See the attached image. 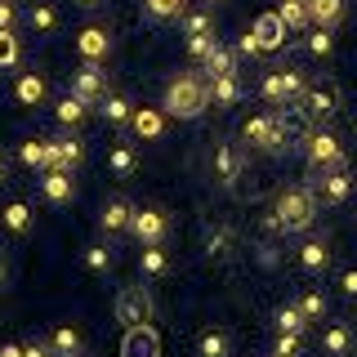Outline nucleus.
<instances>
[{"instance_id":"nucleus-1","label":"nucleus","mask_w":357,"mask_h":357,"mask_svg":"<svg viewBox=\"0 0 357 357\" xmlns=\"http://www.w3.org/2000/svg\"><path fill=\"white\" fill-rule=\"evenodd\" d=\"M210 107V76L206 72H183L165 85V98H161V112H170L178 121H197L201 112Z\"/></svg>"},{"instance_id":"nucleus-2","label":"nucleus","mask_w":357,"mask_h":357,"mask_svg":"<svg viewBox=\"0 0 357 357\" xmlns=\"http://www.w3.org/2000/svg\"><path fill=\"white\" fill-rule=\"evenodd\" d=\"M317 219V192L312 188H282L273 206V228L277 232H308Z\"/></svg>"},{"instance_id":"nucleus-3","label":"nucleus","mask_w":357,"mask_h":357,"mask_svg":"<svg viewBox=\"0 0 357 357\" xmlns=\"http://www.w3.org/2000/svg\"><path fill=\"white\" fill-rule=\"evenodd\" d=\"M304 72L299 67H273V72L264 76V85H259V94H264V103H273V107H290V103H299V94H304Z\"/></svg>"},{"instance_id":"nucleus-4","label":"nucleus","mask_w":357,"mask_h":357,"mask_svg":"<svg viewBox=\"0 0 357 357\" xmlns=\"http://www.w3.org/2000/svg\"><path fill=\"white\" fill-rule=\"evenodd\" d=\"M299 112H304V121H312V126L331 121L340 112V85L335 81H308L304 94H299Z\"/></svg>"},{"instance_id":"nucleus-5","label":"nucleus","mask_w":357,"mask_h":357,"mask_svg":"<svg viewBox=\"0 0 357 357\" xmlns=\"http://www.w3.org/2000/svg\"><path fill=\"white\" fill-rule=\"evenodd\" d=\"M304 152H308V165L312 170H340L344 165V148L331 130H308L304 134Z\"/></svg>"},{"instance_id":"nucleus-6","label":"nucleus","mask_w":357,"mask_h":357,"mask_svg":"<svg viewBox=\"0 0 357 357\" xmlns=\"http://www.w3.org/2000/svg\"><path fill=\"white\" fill-rule=\"evenodd\" d=\"M156 308H152V295L143 286H126L116 295V321H126V326H152Z\"/></svg>"},{"instance_id":"nucleus-7","label":"nucleus","mask_w":357,"mask_h":357,"mask_svg":"<svg viewBox=\"0 0 357 357\" xmlns=\"http://www.w3.org/2000/svg\"><path fill=\"white\" fill-rule=\"evenodd\" d=\"M72 94L85 98L89 107L103 103V98H107V72H103V63H89L85 59L81 67H76V72H72Z\"/></svg>"},{"instance_id":"nucleus-8","label":"nucleus","mask_w":357,"mask_h":357,"mask_svg":"<svg viewBox=\"0 0 357 357\" xmlns=\"http://www.w3.org/2000/svg\"><path fill=\"white\" fill-rule=\"evenodd\" d=\"M241 174H245V152H241V143H232V139L215 143V178H219L223 188H237Z\"/></svg>"},{"instance_id":"nucleus-9","label":"nucleus","mask_w":357,"mask_h":357,"mask_svg":"<svg viewBox=\"0 0 357 357\" xmlns=\"http://www.w3.org/2000/svg\"><path fill=\"white\" fill-rule=\"evenodd\" d=\"M130 232H134V237H139L143 245H161V241H165V232H170V219H165V210H156V206L134 210Z\"/></svg>"},{"instance_id":"nucleus-10","label":"nucleus","mask_w":357,"mask_h":357,"mask_svg":"<svg viewBox=\"0 0 357 357\" xmlns=\"http://www.w3.org/2000/svg\"><path fill=\"white\" fill-rule=\"evenodd\" d=\"M121 357H161V335H156L152 326H126Z\"/></svg>"},{"instance_id":"nucleus-11","label":"nucleus","mask_w":357,"mask_h":357,"mask_svg":"<svg viewBox=\"0 0 357 357\" xmlns=\"http://www.w3.org/2000/svg\"><path fill=\"white\" fill-rule=\"evenodd\" d=\"M250 31H255V40H259V54H273V50H282V45H286V36H290V31H286V22L277 18V9H273V14H259Z\"/></svg>"},{"instance_id":"nucleus-12","label":"nucleus","mask_w":357,"mask_h":357,"mask_svg":"<svg viewBox=\"0 0 357 357\" xmlns=\"http://www.w3.org/2000/svg\"><path fill=\"white\" fill-rule=\"evenodd\" d=\"M40 192H45V201H54V206H67L72 201V170H63V165H50L45 170V178H40Z\"/></svg>"},{"instance_id":"nucleus-13","label":"nucleus","mask_w":357,"mask_h":357,"mask_svg":"<svg viewBox=\"0 0 357 357\" xmlns=\"http://www.w3.org/2000/svg\"><path fill=\"white\" fill-rule=\"evenodd\" d=\"M85 156V143L76 139V134H59V139H50V165H63V170H76Z\"/></svg>"},{"instance_id":"nucleus-14","label":"nucleus","mask_w":357,"mask_h":357,"mask_svg":"<svg viewBox=\"0 0 357 357\" xmlns=\"http://www.w3.org/2000/svg\"><path fill=\"white\" fill-rule=\"evenodd\" d=\"M312 174H321L317 178V183H321V201H331V206H344V201H349L353 178L344 174V165H340V170H312Z\"/></svg>"},{"instance_id":"nucleus-15","label":"nucleus","mask_w":357,"mask_h":357,"mask_svg":"<svg viewBox=\"0 0 357 357\" xmlns=\"http://www.w3.org/2000/svg\"><path fill=\"white\" fill-rule=\"evenodd\" d=\"M76 50H81V59H89V63H103L107 50H112V31L107 27H85L81 36H76Z\"/></svg>"},{"instance_id":"nucleus-16","label":"nucleus","mask_w":357,"mask_h":357,"mask_svg":"<svg viewBox=\"0 0 357 357\" xmlns=\"http://www.w3.org/2000/svg\"><path fill=\"white\" fill-rule=\"evenodd\" d=\"M130 130L139 134V139H161L165 134V116H161V107H134V116H130Z\"/></svg>"},{"instance_id":"nucleus-17","label":"nucleus","mask_w":357,"mask_h":357,"mask_svg":"<svg viewBox=\"0 0 357 357\" xmlns=\"http://www.w3.org/2000/svg\"><path fill=\"white\" fill-rule=\"evenodd\" d=\"M98 223H103V232H121V228H130L134 223V206L126 197H112L107 206H103V215H98Z\"/></svg>"},{"instance_id":"nucleus-18","label":"nucleus","mask_w":357,"mask_h":357,"mask_svg":"<svg viewBox=\"0 0 357 357\" xmlns=\"http://www.w3.org/2000/svg\"><path fill=\"white\" fill-rule=\"evenodd\" d=\"M241 76H215V81H210V103L215 107H237L241 103Z\"/></svg>"},{"instance_id":"nucleus-19","label":"nucleus","mask_w":357,"mask_h":357,"mask_svg":"<svg viewBox=\"0 0 357 357\" xmlns=\"http://www.w3.org/2000/svg\"><path fill=\"white\" fill-rule=\"evenodd\" d=\"M27 27L36 31V36H54V31H59V9H54L50 0H36V5L27 9Z\"/></svg>"},{"instance_id":"nucleus-20","label":"nucleus","mask_w":357,"mask_h":357,"mask_svg":"<svg viewBox=\"0 0 357 357\" xmlns=\"http://www.w3.org/2000/svg\"><path fill=\"white\" fill-rule=\"evenodd\" d=\"M331 264V245H326V237H312V241H304L299 245V268H304V273H321V268Z\"/></svg>"},{"instance_id":"nucleus-21","label":"nucleus","mask_w":357,"mask_h":357,"mask_svg":"<svg viewBox=\"0 0 357 357\" xmlns=\"http://www.w3.org/2000/svg\"><path fill=\"white\" fill-rule=\"evenodd\" d=\"M321 349H326L331 357H349L353 353V331L344 326V321H335V326L321 331Z\"/></svg>"},{"instance_id":"nucleus-22","label":"nucleus","mask_w":357,"mask_h":357,"mask_svg":"<svg viewBox=\"0 0 357 357\" xmlns=\"http://www.w3.org/2000/svg\"><path fill=\"white\" fill-rule=\"evenodd\" d=\"M201 72H206L210 81H215V76H237V54L223 50V45H215V50H210V59L201 63Z\"/></svg>"},{"instance_id":"nucleus-23","label":"nucleus","mask_w":357,"mask_h":357,"mask_svg":"<svg viewBox=\"0 0 357 357\" xmlns=\"http://www.w3.org/2000/svg\"><path fill=\"white\" fill-rule=\"evenodd\" d=\"M277 18L286 22V31H304V27H312L308 0H282V5H277Z\"/></svg>"},{"instance_id":"nucleus-24","label":"nucleus","mask_w":357,"mask_h":357,"mask_svg":"<svg viewBox=\"0 0 357 357\" xmlns=\"http://www.w3.org/2000/svg\"><path fill=\"white\" fill-rule=\"evenodd\" d=\"M308 18L312 27H335L344 18V0H308Z\"/></svg>"},{"instance_id":"nucleus-25","label":"nucleus","mask_w":357,"mask_h":357,"mask_svg":"<svg viewBox=\"0 0 357 357\" xmlns=\"http://www.w3.org/2000/svg\"><path fill=\"white\" fill-rule=\"evenodd\" d=\"M107 165H112V174H116V178H130L134 170H139V152H134L130 143H116V148L107 152Z\"/></svg>"},{"instance_id":"nucleus-26","label":"nucleus","mask_w":357,"mask_h":357,"mask_svg":"<svg viewBox=\"0 0 357 357\" xmlns=\"http://www.w3.org/2000/svg\"><path fill=\"white\" fill-rule=\"evenodd\" d=\"M14 94H18V103H22V107H40V103H45V81H40L36 72H22Z\"/></svg>"},{"instance_id":"nucleus-27","label":"nucleus","mask_w":357,"mask_h":357,"mask_svg":"<svg viewBox=\"0 0 357 357\" xmlns=\"http://www.w3.org/2000/svg\"><path fill=\"white\" fill-rule=\"evenodd\" d=\"M197 353H201V357H232V340H228V331H201Z\"/></svg>"},{"instance_id":"nucleus-28","label":"nucleus","mask_w":357,"mask_h":357,"mask_svg":"<svg viewBox=\"0 0 357 357\" xmlns=\"http://www.w3.org/2000/svg\"><path fill=\"white\" fill-rule=\"evenodd\" d=\"M18 161L31 165V170H50V139H27L18 148Z\"/></svg>"},{"instance_id":"nucleus-29","label":"nucleus","mask_w":357,"mask_h":357,"mask_svg":"<svg viewBox=\"0 0 357 357\" xmlns=\"http://www.w3.org/2000/svg\"><path fill=\"white\" fill-rule=\"evenodd\" d=\"M139 273H143V277H165V273H170V259H165L161 245H143V255H139Z\"/></svg>"},{"instance_id":"nucleus-30","label":"nucleus","mask_w":357,"mask_h":357,"mask_svg":"<svg viewBox=\"0 0 357 357\" xmlns=\"http://www.w3.org/2000/svg\"><path fill=\"white\" fill-rule=\"evenodd\" d=\"M98 112L112 121V126H130V116H134V103L130 98H121V94H107L103 103H98Z\"/></svg>"},{"instance_id":"nucleus-31","label":"nucleus","mask_w":357,"mask_h":357,"mask_svg":"<svg viewBox=\"0 0 357 357\" xmlns=\"http://www.w3.org/2000/svg\"><path fill=\"white\" fill-rule=\"evenodd\" d=\"M183 31H188V36H206V31H215V9H210V5L188 9V14H183Z\"/></svg>"},{"instance_id":"nucleus-32","label":"nucleus","mask_w":357,"mask_h":357,"mask_svg":"<svg viewBox=\"0 0 357 357\" xmlns=\"http://www.w3.org/2000/svg\"><path fill=\"white\" fill-rule=\"evenodd\" d=\"M312 326V321L304 317V308H299V304H282V308H277V331H295V335H304Z\"/></svg>"},{"instance_id":"nucleus-33","label":"nucleus","mask_w":357,"mask_h":357,"mask_svg":"<svg viewBox=\"0 0 357 357\" xmlns=\"http://www.w3.org/2000/svg\"><path fill=\"white\" fill-rule=\"evenodd\" d=\"M50 344H54L59 357H81V331H76V326H59Z\"/></svg>"},{"instance_id":"nucleus-34","label":"nucleus","mask_w":357,"mask_h":357,"mask_svg":"<svg viewBox=\"0 0 357 357\" xmlns=\"http://www.w3.org/2000/svg\"><path fill=\"white\" fill-rule=\"evenodd\" d=\"M54 112H59L63 126H81L85 112H89V103H85V98H76V94H67V98H59V107H54Z\"/></svg>"},{"instance_id":"nucleus-35","label":"nucleus","mask_w":357,"mask_h":357,"mask_svg":"<svg viewBox=\"0 0 357 357\" xmlns=\"http://www.w3.org/2000/svg\"><path fill=\"white\" fill-rule=\"evenodd\" d=\"M0 219H5V228H9V232H27V228H31V210H27V201H9Z\"/></svg>"},{"instance_id":"nucleus-36","label":"nucleus","mask_w":357,"mask_h":357,"mask_svg":"<svg viewBox=\"0 0 357 357\" xmlns=\"http://www.w3.org/2000/svg\"><path fill=\"white\" fill-rule=\"evenodd\" d=\"M148 5V14L156 22H165V18H183L188 14V0H143Z\"/></svg>"},{"instance_id":"nucleus-37","label":"nucleus","mask_w":357,"mask_h":357,"mask_svg":"<svg viewBox=\"0 0 357 357\" xmlns=\"http://www.w3.org/2000/svg\"><path fill=\"white\" fill-rule=\"evenodd\" d=\"M331 50H335L331 27H312L308 31V54H312V59H331Z\"/></svg>"},{"instance_id":"nucleus-38","label":"nucleus","mask_w":357,"mask_h":357,"mask_svg":"<svg viewBox=\"0 0 357 357\" xmlns=\"http://www.w3.org/2000/svg\"><path fill=\"white\" fill-rule=\"evenodd\" d=\"M299 353H304V335H295V331H277L273 357H299Z\"/></svg>"},{"instance_id":"nucleus-39","label":"nucleus","mask_w":357,"mask_h":357,"mask_svg":"<svg viewBox=\"0 0 357 357\" xmlns=\"http://www.w3.org/2000/svg\"><path fill=\"white\" fill-rule=\"evenodd\" d=\"M299 308H304L308 321H321V317H326V295H317V290H304V295H299Z\"/></svg>"},{"instance_id":"nucleus-40","label":"nucleus","mask_w":357,"mask_h":357,"mask_svg":"<svg viewBox=\"0 0 357 357\" xmlns=\"http://www.w3.org/2000/svg\"><path fill=\"white\" fill-rule=\"evenodd\" d=\"M228 245H232V232L228 228L206 232V255H210V259H223V255H228Z\"/></svg>"},{"instance_id":"nucleus-41","label":"nucleus","mask_w":357,"mask_h":357,"mask_svg":"<svg viewBox=\"0 0 357 357\" xmlns=\"http://www.w3.org/2000/svg\"><path fill=\"white\" fill-rule=\"evenodd\" d=\"M85 268H89V273H107V268H112V255H107V245H85Z\"/></svg>"},{"instance_id":"nucleus-42","label":"nucleus","mask_w":357,"mask_h":357,"mask_svg":"<svg viewBox=\"0 0 357 357\" xmlns=\"http://www.w3.org/2000/svg\"><path fill=\"white\" fill-rule=\"evenodd\" d=\"M215 45H219V40H215V31H206V36H188V54H192L197 63H206Z\"/></svg>"},{"instance_id":"nucleus-43","label":"nucleus","mask_w":357,"mask_h":357,"mask_svg":"<svg viewBox=\"0 0 357 357\" xmlns=\"http://www.w3.org/2000/svg\"><path fill=\"white\" fill-rule=\"evenodd\" d=\"M14 63H18V36L0 31V67H14Z\"/></svg>"},{"instance_id":"nucleus-44","label":"nucleus","mask_w":357,"mask_h":357,"mask_svg":"<svg viewBox=\"0 0 357 357\" xmlns=\"http://www.w3.org/2000/svg\"><path fill=\"white\" fill-rule=\"evenodd\" d=\"M22 357H59L54 344H22Z\"/></svg>"},{"instance_id":"nucleus-45","label":"nucleus","mask_w":357,"mask_h":357,"mask_svg":"<svg viewBox=\"0 0 357 357\" xmlns=\"http://www.w3.org/2000/svg\"><path fill=\"white\" fill-rule=\"evenodd\" d=\"M14 0H0V31H9V27H14Z\"/></svg>"},{"instance_id":"nucleus-46","label":"nucleus","mask_w":357,"mask_h":357,"mask_svg":"<svg viewBox=\"0 0 357 357\" xmlns=\"http://www.w3.org/2000/svg\"><path fill=\"white\" fill-rule=\"evenodd\" d=\"M237 54H259V40H255V31H245L237 40Z\"/></svg>"},{"instance_id":"nucleus-47","label":"nucleus","mask_w":357,"mask_h":357,"mask_svg":"<svg viewBox=\"0 0 357 357\" xmlns=\"http://www.w3.org/2000/svg\"><path fill=\"white\" fill-rule=\"evenodd\" d=\"M340 290H344V295H357V268H349V273L340 277Z\"/></svg>"},{"instance_id":"nucleus-48","label":"nucleus","mask_w":357,"mask_h":357,"mask_svg":"<svg viewBox=\"0 0 357 357\" xmlns=\"http://www.w3.org/2000/svg\"><path fill=\"white\" fill-rule=\"evenodd\" d=\"M0 357H22V344H5V349H0Z\"/></svg>"},{"instance_id":"nucleus-49","label":"nucleus","mask_w":357,"mask_h":357,"mask_svg":"<svg viewBox=\"0 0 357 357\" xmlns=\"http://www.w3.org/2000/svg\"><path fill=\"white\" fill-rule=\"evenodd\" d=\"M76 5H81V9H98V5H103V0H76Z\"/></svg>"},{"instance_id":"nucleus-50","label":"nucleus","mask_w":357,"mask_h":357,"mask_svg":"<svg viewBox=\"0 0 357 357\" xmlns=\"http://www.w3.org/2000/svg\"><path fill=\"white\" fill-rule=\"evenodd\" d=\"M5 170H9V161H5V156H0V183H5Z\"/></svg>"},{"instance_id":"nucleus-51","label":"nucleus","mask_w":357,"mask_h":357,"mask_svg":"<svg viewBox=\"0 0 357 357\" xmlns=\"http://www.w3.org/2000/svg\"><path fill=\"white\" fill-rule=\"evenodd\" d=\"M201 5H210V9H215V5H223V0H201Z\"/></svg>"},{"instance_id":"nucleus-52","label":"nucleus","mask_w":357,"mask_h":357,"mask_svg":"<svg viewBox=\"0 0 357 357\" xmlns=\"http://www.w3.org/2000/svg\"><path fill=\"white\" fill-rule=\"evenodd\" d=\"M0 282H5V268H0Z\"/></svg>"}]
</instances>
